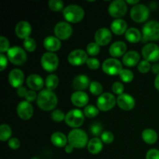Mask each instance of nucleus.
Returning <instances> with one entry per match:
<instances>
[{"label":"nucleus","mask_w":159,"mask_h":159,"mask_svg":"<svg viewBox=\"0 0 159 159\" xmlns=\"http://www.w3.org/2000/svg\"><path fill=\"white\" fill-rule=\"evenodd\" d=\"M37 103L44 111L53 110L57 104V97L55 93L49 89H43L37 95Z\"/></svg>","instance_id":"1"},{"label":"nucleus","mask_w":159,"mask_h":159,"mask_svg":"<svg viewBox=\"0 0 159 159\" xmlns=\"http://www.w3.org/2000/svg\"><path fill=\"white\" fill-rule=\"evenodd\" d=\"M68 144L75 148H83L88 145L87 134L81 129H73L69 132L68 136Z\"/></svg>","instance_id":"2"},{"label":"nucleus","mask_w":159,"mask_h":159,"mask_svg":"<svg viewBox=\"0 0 159 159\" xmlns=\"http://www.w3.org/2000/svg\"><path fill=\"white\" fill-rule=\"evenodd\" d=\"M84 16H85L84 9L78 5H69L63 9L64 18L69 23H79L83 20Z\"/></svg>","instance_id":"3"},{"label":"nucleus","mask_w":159,"mask_h":159,"mask_svg":"<svg viewBox=\"0 0 159 159\" xmlns=\"http://www.w3.org/2000/svg\"><path fill=\"white\" fill-rule=\"evenodd\" d=\"M85 120V114L83 112L78 109L71 110L65 115V121L69 127L77 129L82 125Z\"/></svg>","instance_id":"4"},{"label":"nucleus","mask_w":159,"mask_h":159,"mask_svg":"<svg viewBox=\"0 0 159 159\" xmlns=\"http://www.w3.org/2000/svg\"><path fill=\"white\" fill-rule=\"evenodd\" d=\"M8 60L15 65H22L26 61V54L23 48L12 47L7 51Z\"/></svg>","instance_id":"5"},{"label":"nucleus","mask_w":159,"mask_h":159,"mask_svg":"<svg viewBox=\"0 0 159 159\" xmlns=\"http://www.w3.org/2000/svg\"><path fill=\"white\" fill-rule=\"evenodd\" d=\"M41 66L45 71L52 72L57 68L59 59L57 56L53 52H47L42 55L40 59Z\"/></svg>","instance_id":"6"},{"label":"nucleus","mask_w":159,"mask_h":159,"mask_svg":"<svg viewBox=\"0 0 159 159\" xmlns=\"http://www.w3.org/2000/svg\"><path fill=\"white\" fill-rule=\"evenodd\" d=\"M149 9L144 4H137L130 9V17L136 23H143L149 16Z\"/></svg>","instance_id":"7"},{"label":"nucleus","mask_w":159,"mask_h":159,"mask_svg":"<svg viewBox=\"0 0 159 159\" xmlns=\"http://www.w3.org/2000/svg\"><path fill=\"white\" fill-rule=\"evenodd\" d=\"M116 99L112 93H105L99 96L97 99V107L99 110L107 112L114 107Z\"/></svg>","instance_id":"8"},{"label":"nucleus","mask_w":159,"mask_h":159,"mask_svg":"<svg viewBox=\"0 0 159 159\" xmlns=\"http://www.w3.org/2000/svg\"><path fill=\"white\" fill-rule=\"evenodd\" d=\"M143 37L148 40H159V22L155 20L149 21L143 26Z\"/></svg>","instance_id":"9"},{"label":"nucleus","mask_w":159,"mask_h":159,"mask_svg":"<svg viewBox=\"0 0 159 159\" xmlns=\"http://www.w3.org/2000/svg\"><path fill=\"white\" fill-rule=\"evenodd\" d=\"M102 68V71L108 75H120L123 70V65L117 59L108 58L103 61Z\"/></svg>","instance_id":"10"},{"label":"nucleus","mask_w":159,"mask_h":159,"mask_svg":"<svg viewBox=\"0 0 159 159\" xmlns=\"http://www.w3.org/2000/svg\"><path fill=\"white\" fill-rule=\"evenodd\" d=\"M127 11V2L123 0H115L110 4L108 12L113 18L120 19L124 16Z\"/></svg>","instance_id":"11"},{"label":"nucleus","mask_w":159,"mask_h":159,"mask_svg":"<svg viewBox=\"0 0 159 159\" xmlns=\"http://www.w3.org/2000/svg\"><path fill=\"white\" fill-rule=\"evenodd\" d=\"M144 60L149 62H156L159 60V46L155 43L144 45L141 51Z\"/></svg>","instance_id":"12"},{"label":"nucleus","mask_w":159,"mask_h":159,"mask_svg":"<svg viewBox=\"0 0 159 159\" xmlns=\"http://www.w3.org/2000/svg\"><path fill=\"white\" fill-rule=\"evenodd\" d=\"M72 27L67 22H59L55 25L54 33L59 40H65L69 38L72 34Z\"/></svg>","instance_id":"13"},{"label":"nucleus","mask_w":159,"mask_h":159,"mask_svg":"<svg viewBox=\"0 0 159 159\" xmlns=\"http://www.w3.org/2000/svg\"><path fill=\"white\" fill-rule=\"evenodd\" d=\"M88 60L87 53L81 49H76L71 51L68 57V61L71 65L79 66L86 63Z\"/></svg>","instance_id":"14"},{"label":"nucleus","mask_w":159,"mask_h":159,"mask_svg":"<svg viewBox=\"0 0 159 159\" xmlns=\"http://www.w3.org/2000/svg\"><path fill=\"white\" fill-rule=\"evenodd\" d=\"M16 113L20 119L23 120H27L32 117L33 113H34V108L31 106L30 102L27 101H22L17 106Z\"/></svg>","instance_id":"15"},{"label":"nucleus","mask_w":159,"mask_h":159,"mask_svg":"<svg viewBox=\"0 0 159 159\" xmlns=\"http://www.w3.org/2000/svg\"><path fill=\"white\" fill-rule=\"evenodd\" d=\"M112 40L111 31L107 28H100L95 34L96 43L99 46H105L110 43Z\"/></svg>","instance_id":"16"},{"label":"nucleus","mask_w":159,"mask_h":159,"mask_svg":"<svg viewBox=\"0 0 159 159\" xmlns=\"http://www.w3.org/2000/svg\"><path fill=\"white\" fill-rule=\"evenodd\" d=\"M116 103L120 109L128 111L134 107L135 100L131 96L124 93L120 96H118L116 99Z\"/></svg>","instance_id":"17"},{"label":"nucleus","mask_w":159,"mask_h":159,"mask_svg":"<svg viewBox=\"0 0 159 159\" xmlns=\"http://www.w3.org/2000/svg\"><path fill=\"white\" fill-rule=\"evenodd\" d=\"M24 81V74L20 69H12L9 74V82L12 87L19 89Z\"/></svg>","instance_id":"18"},{"label":"nucleus","mask_w":159,"mask_h":159,"mask_svg":"<svg viewBox=\"0 0 159 159\" xmlns=\"http://www.w3.org/2000/svg\"><path fill=\"white\" fill-rule=\"evenodd\" d=\"M31 30H32V28H31L30 24L26 21H20V23H17L15 29L17 37L23 40L30 37Z\"/></svg>","instance_id":"19"},{"label":"nucleus","mask_w":159,"mask_h":159,"mask_svg":"<svg viewBox=\"0 0 159 159\" xmlns=\"http://www.w3.org/2000/svg\"><path fill=\"white\" fill-rule=\"evenodd\" d=\"M90 82L89 79L85 75H79L76 76L72 82V87L77 91H82L86 89L89 87Z\"/></svg>","instance_id":"20"},{"label":"nucleus","mask_w":159,"mask_h":159,"mask_svg":"<svg viewBox=\"0 0 159 159\" xmlns=\"http://www.w3.org/2000/svg\"><path fill=\"white\" fill-rule=\"evenodd\" d=\"M71 101L73 105L77 107H83L89 102V96L82 91L75 92L71 96Z\"/></svg>","instance_id":"21"},{"label":"nucleus","mask_w":159,"mask_h":159,"mask_svg":"<svg viewBox=\"0 0 159 159\" xmlns=\"http://www.w3.org/2000/svg\"><path fill=\"white\" fill-rule=\"evenodd\" d=\"M26 85L34 91L40 90L43 86V80L39 75L32 74L26 79Z\"/></svg>","instance_id":"22"},{"label":"nucleus","mask_w":159,"mask_h":159,"mask_svg":"<svg viewBox=\"0 0 159 159\" xmlns=\"http://www.w3.org/2000/svg\"><path fill=\"white\" fill-rule=\"evenodd\" d=\"M43 47L50 52H54L60 49L61 43V40L57 37L49 36L43 40Z\"/></svg>","instance_id":"23"},{"label":"nucleus","mask_w":159,"mask_h":159,"mask_svg":"<svg viewBox=\"0 0 159 159\" xmlns=\"http://www.w3.org/2000/svg\"><path fill=\"white\" fill-rule=\"evenodd\" d=\"M140 54L137 51H130L126 53L122 59L123 64L127 67H134L139 64Z\"/></svg>","instance_id":"24"},{"label":"nucleus","mask_w":159,"mask_h":159,"mask_svg":"<svg viewBox=\"0 0 159 159\" xmlns=\"http://www.w3.org/2000/svg\"><path fill=\"white\" fill-rule=\"evenodd\" d=\"M127 51V45L123 41H116L114 42L113 44L110 46L109 52L112 57H121L124 54V53Z\"/></svg>","instance_id":"25"},{"label":"nucleus","mask_w":159,"mask_h":159,"mask_svg":"<svg viewBox=\"0 0 159 159\" xmlns=\"http://www.w3.org/2000/svg\"><path fill=\"white\" fill-rule=\"evenodd\" d=\"M111 30L116 35H122L127 30V23L121 19H116L111 23Z\"/></svg>","instance_id":"26"},{"label":"nucleus","mask_w":159,"mask_h":159,"mask_svg":"<svg viewBox=\"0 0 159 159\" xmlns=\"http://www.w3.org/2000/svg\"><path fill=\"white\" fill-rule=\"evenodd\" d=\"M102 141L98 138H94L90 140L87 145L88 151L93 155H97L102 150Z\"/></svg>","instance_id":"27"},{"label":"nucleus","mask_w":159,"mask_h":159,"mask_svg":"<svg viewBox=\"0 0 159 159\" xmlns=\"http://www.w3.org/2000/svg\"><path fill=\"white\" fill-rule=\"evenodd\" d=\"M125 37L128 42L132 43H135L139 42L140 40H141L142 35H141V33L140 32L139 30L132 27L126 31Z\"/></svg>","instance_id":"28"},{"label":"nucleus","mask_w":159,"mask_h":159,"mask_svg":"<svg viewBox=\"0 0 159 159\" xmlns=\"http://www.w3.org/2000/svg\"><path fill=\"white\" fill-rule=\"evenodd\" d=\"M141 136H142L143 141L148 144H155L158 140V134L153 129L148 128L144 130Z\"/></svg>","instance_id":"29"},{"label":"nucleus","mask_w":159,"mask_h":159,"mask_svg":"<svg viewBox=\"0 0 159 159\" xmlns=\"http://www.w3.org/2000/svg\"><path fill=\"white\" fill-rule=\"evenodd\" d=\"M51 143L54 146L57 148H62L67 145L68 143V138L64 134L61 132H55L51 135Z\"/></svg>","instance_id":"30"},{"label":"nucleus","mask_w":159,"mask_h":159,"mask_svg":"<svg viewBox=\"0 0 159 159\" xmlns=\"http://www.w3.org/2000/svg\"><path fill=\"white\" fill-rule=\"evenodd\" d=\"M59 83V79L56 75H49L47 77L45 80V85L47 87V89H49L51 91H53L57 87Z\"/></svg>","instance_id":"31"},{"label":"nucleus","mask_w":159,"mask_h":159,"mask_svg":"<svg viewBox=\"0 0 159 159\" xmlns=\"http://www.w3.org/2000/svg\"><path fill=\"white\" fill-rule=\"evenodd\" d=\"M12 135L11 127L7 124H2L0 126V140L2 141H6L10 139Z\"/></svg>","instance_id":"32"},{"label":"nucleus","mask_w":159,"mask_h":159,"mask_svg":"<svg viewBox=\"0 0 159 159\" xmlns=\"http://www.w3.org/2000/svg\"><path fill=\"white\" fill-rule=\"evenodd\" d=\"M99 110L98 109V107H96L93 105H89L85 107L83 113L85 116L88 118H93L99 114Z\"/></svg>","instance_id":"33"},{"label":"nucleus","mask_w":159,"mask_h":159,"mask_svg":"<svg viewBox=\"0 0 159 159\" xmlns=\"http://www.w3.org/2000/svg\"><path fill=\"white\" fill-rule=\"evenodd\" d=\"M89 91L94 96H100L102 94V86L99 82H91L89 85Z\"/></svg>","instance_id":"34"},{"label":"nucleus","mask_w":159,"mask_h":159,"mask_svg":"<svg viewBox=\"0 0 159 159\" xmlns=\"http://www.w3.org/2000/svg\"><path fill=\"white\" fill-rule=\"evenodd\" d=\"M120 78L121 80L126 83L131 82L134 79V74L129 69H123L120 73Z\"/></svg>","instance_id":"35"},{"label":"nucleus","mask_w":159,"mask_h":159,"mask_svg":"<svg viewBox=\"0 0 159 159\" xmlns=\"http://www.w3.org/2000/svg\"><path fill=\"white\" fill-rule=\"evenodd\" d=\"M87 54L91 56H96L100 51V46L96 42H92L89 43L86 47Z\"/></svg>","instance_id":"36"},{"label":"nucleus","mask_w":159,"mask_h":159,"mask_svg":"<svg viewBox=\"0 0 159 159\" xmlns=\"http://www.w3.org/2000/svg\"><path fill=\"white\" fill-rule=\"evenodd\" d=\"M23 47L26 51H29V52H34L37 48V43H36L34 39L28 37V38L25 39L23 41Z\"/></svg>","instance_id":"37"},{"label":"nucleus","mask_w":159,"mask_h":159,"mask_svg":"<svg viewBox=\"0 0 159 159\" xmlns=\"http://www.w3.org/2000/svg\"><path fill=\"white\" fill-rule=\"evenodd\" d=\"M48 7L54 12L61 11L64 8V2L61 0H51L48 2Z\"/></svg>","instance_id":"38"},{"label":"nucleus","mask_w":159,"mask_h":159,"mask_svg":"<svg viewBox=\"0 0 159 159\" xmlns=\"http://www.w3.org/2000/svg\"><path fill=\"white\" fill-rule=\"evenodd\" d=\"M152 68L150 62L146 60L141 61L138 65V69L141 73H147Z\"/></svg>","instance_id":"39"},{"label":"nucleus","mask_w":159,"mask_h":159,"mask_svg":"<svg viewBox=\"0 0 159 159\" xmlns=\"http://www.w3.org/2000/svg\"><path fill=\"white\" fill-rule=\"evenodd\" d=\"M51 119L55 122H61L65 119V115L60 110H54L51 113Z\"/></svg>","instance_id":"40"},{"label":"nucleus","mask_w":159,"mask_h":159,"mask_svg":"<svg viewBox=\"0 0 159 159\" xmlns=\"http://www.w3.org/2000/svg\"><path fill=\"white\" fill-rule=\"evenodd\" d=\"M9 42L7 38L2 36L0 37V53L3 54L4 52H7L9 50Z\"/></svg>","instance_id":"41"},{"label":"nucleus","mask_w":159,"mask_h":159,"mask_svg":"<svg viewBox=\"0 0 159 159\" xmlns=\"http://www.w3.org/2000/svg\"><path fill=\"white\" fill-rule=\"evenodd\" d=\"M113 139H114L113 134L110 131H104L101 134V141L107 144H111L113 141Z\"/></svg>","instance_id":"42"},{"label":"nucleus","mask_w":159,"mask_h":159,"mask_svg":"<svg viewBox=\"0 0 159 159\" xmlns=\"http://www.w3.org/2000/svg\"><path fill=\"white\" fill-rule=\"evenodd\" d=\"M112 91H113V93L118 95V96H120V95L124 94V85L120 82H114V83L113 84V85H112Z\"/></svg>","instance_id":"43"},{"label":"nucleus","mask_w":159,"mask_h":159,"mask_svg":"<svg viewBox=\"0 0 159 159\" xmlns=\"http://www.w3.org/2000/svg\"><path fill=\"white\" fill-rule=\"evenodd\" d=\"M90 131L95 136H99V135L102 134V127L101 126L100 124H98V123L93 124L91 127H90Z\"/></svg>","instance_id":"44"},{"label":"nucleus","mask_w":159,"mask_h":159,"mask_svg":"<svg viewBox=\"0 0 159 159\" xmlns=\"http://www.w3.org/2000/svg\"><path fill=\"white\" fill-rule=\"evenodd\" d=\"M87 66L92 70H96L99 68V61L98 60L97 58H95V57H90V58H88L86 61Z\"/></svg>","instance_id":"45"},{"label":"nucleus","mask_w":159,"mask_h":159,"mask_svg":"<svg viewBox=\"0 0 159 159\" xmlns=\"http://www.w3.org/2000/svg\"><path fill=\"white\" fill-rule=\"evenodd\" d=\"M146 159H159V150L152 148L148 151L146 154Z\"/></svg>","instance_id":"46"},{"label":"nucleus","mask_w":159,"mask_h":159,"mask_svg":"<svg viewBox=\"0 0 159 159\" xmlns=\"http://www.w3.org/2000/svg\"><path fill=\"white\" fill-rule=\"evenodd\" d=\"M8 145L12 150H16V149H18L20 148V141L17 138H12L9 139V142H8Z\"/></svg>","instance_id":"47"},{"label":"nucleus","mask_w":159,"mask_h":159,"mask_svg":"<svg viewBox=\"0 0 159 159\" xmlns=\"http://www.w3.org/2000/svg\"><path fill=\"white\" fill-rule=\"evenodd\" d=\"M25 98H26L27 102H30L37 99V93H35V91H34V90H30V91L27 92V93H26V97Z\"/></svg>","instance_id":"48"},{"label":"nucleus","mask_w":159,"mask_h":159,"mask_svg":"<svg viewBox=\"0 0 159 159\" xmlns=\"http://www.w3.org/2000/svg\"><path fill=\"white\" fill-rule=\"evenodd\" d=\"M8 64V57L3 54H0V71H3Z\"/></svg>","instance_id":"49"},{"label":"nucleus","mask_w":159,"mask_h":159,"mask_svg":"<svg viewBox=\"0 0 159 159\" xmlns=\"http://www.w3.org/2000/svg\"><path fill=\"white\" fill-rule=\"evenodd\" d=\"M28 90L25 87L21 86L20 88L17 89V94L20 97H26V95L27 93Z\"/></svg>","instance_id":"50"},{"label":"nucleus","mask_w":159,"mask_h":159,"mask_svg":"<svg viewBox=\"0 0 159 159\" xmlns=\"http://www.w3.org/2000/svg\"><path fill=\"white\" fill-rule=\"evenodd\" d=\"M152 70L153 73L158 75L159 74V64L155 63L152 66Z\"/></svg>","instance_id":"51"},{"label":"nucleus","mask_w":159,"mask_h":159,"mask_svg":"<svg viewBox=\"0 0 159 159\" xmlns=\"http://www.w3.org/2000/svg\"><path fill=\"white\" fill-rule=\"evenodd\" d=\"M75 148L73 147V146H71V144H67L66 146H65V152H66V153H71V152H73V150H74Z\"/></svg>","instance_id":"52"},{"label":"nucleus","mask_w":159,"mask_h":159,"mask_svg":"<svg viewBox=\"0 0 159 159\" xmlns=\"http://www.w3.org/2000/svg\"><path fill=\"white\" fill-rule=\"evenodd\" d=\"M155 87L157 89L159 90V74L157 75V76L155 77Z\"/></svg>","instance_id":"53"},{"label":"nucleus","mask_w":159,"mask_h":159,"mask_svg":"<svg viewBox=\"0 0 159 159\" xmlns=\"http://www.w3.org/2000/svg\"><path fill=\"white\" fill-rule=\"evenodd\" d=\"M127 3H128V4H130V5H133V6H135V5H137L138 3V0H127V2H126Z\"/></svg>","instance_id":"54"},{"label":"nucleus","mask_w":159,"mask_h":159,"mask_svg":"<svg viewBox=\"0 0 159 159\" xmlns=\"http://www.w3.org/2000/svg\"><path fill=\"white\" fill-rule=\"evenodd\" d=\"M31 159H40V158H38V157H34V158H32Z\"/></svg>","instance_id":"55"}]
</instances>
